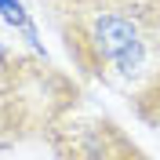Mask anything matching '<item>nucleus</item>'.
Masks as SVG:
<instances>
[{"label":"nucleus","mask_w":160,"mask_h":160,"mask_svg":"<svg viewBox=\"0 0 160 160\" xmlns=\"http://www.w3.org/2000/svg\"><path fill=\"white\" fill-rule=\"evenodd\" d=\"M73 66L128 98L142 117H160V8H106L62 18Z\"/></svg>","instance_id":"nucleus-1"},{"label":"nucleus","mask_w":160,"mask_h":160,"mask_svg":"<svg viewBox=\"0 0 160 160\" xmlns=\"http://www.w3.org/2000/svg\"><path fill=\"white\" fill-rule=\"evenodd\" d=\"M58 4L66 15H77V11H106V8H135V4H157V0H51Z\"/></svg>","instance_id":"nucleus-2"}]
</instances>
